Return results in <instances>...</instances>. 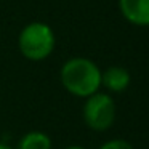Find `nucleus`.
Instances as JSON below:
<instances>
[{
	"instance_id": "obj_4",
	"label": "nucleus",
	"mask_w": 149,
	"mask_h": 149,
	"mask_svg": "<svg viewBox=\"0 0 149 149\" xmlns=\"http://www.w3.org/2000/svg\"><path fill=\"white\" fill-rule=\"evenodd\" d=\"M123 18L136 26H149V0H119Z\"/></svg>"
},
{
	"instance_id": "obj_2",
	"label": "nucleus",
	"mask_w": 149,
	"mask_h": 149,
	"mask_svg": "<svg viewBox=\"0 0 149 149\" xmlns=\"http://www.w3.org/2000/svg\"><path fill=\"white\" fill-rule=\"evenodd\" d=\"M56 37L47 23L34 21L21 29L18 36V48L29 61H43L53 53Z\"/></svg>"
},
{
	"instance_id": "obj_8",
	"label": "nucleus",
	"mask_w": 149,
	"mask_h": 149,
	"mask_svg": "<svg viewBox=\"0 0 149 149\" xmlns=\"http://www.w3.org/2000/svg\"><path fill=\"white\" fill-rule=\"evenodd\" d=\"M64 149H85L84 146H77V144H74V146H68V148H64Z\"/></svg>"
},
{
	"instance_id": "obj_9",
	"label": "nucleus",
	"mask_w": 149,
	"mask_h": 149,
	"mask_svg": "<svg viewBox=\"0 0 149 149\" xmlns=\"http://www.w3.org/2000/svg\"><path fill=\"white\" fill-rule=\"evenodd\" d=\"M0 149H15V148H11V146L5 144V143H0Z\"/></svg>"
},
{
	"instance_id": "obj_5",
	"label": "nucleus",
	"mask_w": 149,
	"mask_h": 149,
	"mask_svg": "<svg viewBox=\"0 0 149 149\" xmlns=\"http://www.w3.org/2000/svg\"><path fill=\"white\" fill-rule=\"evenodd\" d=\"M101 85L114 93H120L130 85V74L120 66L107 68L104 72H101Z\"/></svg>"
},
{
	"instance_id": "obj_7",
	"label": "nucleus",
	"mask_w": 149,
	"mask_h": 149,
	"mask_svg": "<svg viewBox=\"0 0 149 149\" xmlns=\"http://www.w3.org/2000/svg\"><path fill=\"white\" fill-rule=\"evenodd\" d=\"M100 149H133V146L125 139H111V141L104 143Z\"/></svg>"
},
{
	"instance_id": "obj_6",
	"label": "nucleus",
	"mask_w": 149,
	"mask_h": 149,
	"mask_svg": "<svg viewBox=\"0 0 149 149\" xmlns=\"http://www.w3.org/2000/svg\"><path fill=\"white\" fill-rule=\"evenodd\" d=\"M16 149H52V139L47 133L39 130L27 132L18 141Z\"/></svg>"
},
{
	"instance_id": "obj_3",
	"label": "nucleus",
	"mask_w": 149,
	"mask_h": 149,
	"mask_svg": "<svg viewBox=\"0 0 149 149\" xmlns=\"http://www.w3.org/2000/svg\"><path fill=\"white\" fill-rule=\"evenodd\" d=\"M82 114L87 127L95 132H104L111 128L116 120V103L109 95L96 91L87 98Z\"/></svg>"
},
{
	"instance_id": "obj_1",
	"label": "nucleus",
	"mask_w": 149,
	"mask_h": 149,
	"mask_svg": "<svg viewBox=\"0 0 149 149\" xmlns=\"http://www.w3.org/2000/svg\"><path fill=\"white\" fill-rule=\"evenodd\" d=\"M61 84L71 95L79 98H88L101 87V71L88 58H71L63 64Z\"/></svg>"
}]
</instances>
